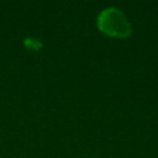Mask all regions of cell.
<instances>
[{
	"label": "cell",
	"instance_id": "cell-1",
	"mask_svg": "<svg viewBox=\"0 0 158 158\" xmlns=\"http://www.w3.org/2000/svg\"><path fill=\"white\" fill-rule=\"evenodd\" d=\"M98 28L105 35L115 38H127L132 33V25L126 14L115 7L103 9L98 15Z\"/></svg>",
	"mask_w": 158,
	"mask_h": 158
}]
</instances>
